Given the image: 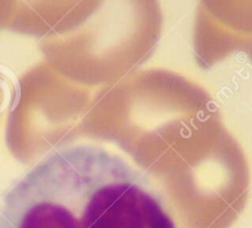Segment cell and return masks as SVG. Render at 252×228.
I'll return each mask as SVG.
<instances>
[{"mask_svg":"<svg viewBox=\"0 0 252 228\" xmlns=\"http://www.w3.org/2000/svg\"><path fill=\"white\" fill-rule=\"evenodd\" d=\"M0 228H177L143 173L95 145L44 155L4 195Z\"/></svg>","mask_w":252,"mask_h":228,"instance_id":"obj_1","label":"cell"},{"mask_svg":"<svg viewBox=\"0 0 252 228\" xmlns=\"http://www.w3.org/2000/svg\"><path fill=\"white\" fill-rule=\"evenodd\" d=\"M228 48L252 54V0H206Z\"/></svg>","mask_w":252,"mask_h":228,"instance_id":"obj_2","label":"cell"},{"mask_svg":"<svg viewBox=\"0 0 252 228\" xmlns=\"http://www.w3.org/2000/svg\"><path fill=\"white\" fill-rule=\"evenodd\" d=\"M76 0H0V25L17 31L44 27Z\"/></svg>","mask_w":252,"mask_h":228,"instance_id":"obj_3","label":"cell"},{"mask_svg":"<svg viewBox=\"0 0 252 228\" xmlns=\"http://www.w3.org/2000/svg\"><path fill=\"white\" fill-rule=\"evenodd\" d=\"M10 93V81L4 73L0 72V115L5 110L9 101Z\"/></svg>","mask_w":252,"mask_h":228,"instance_id":"obj_4","label":"cell"}]
</instances>
